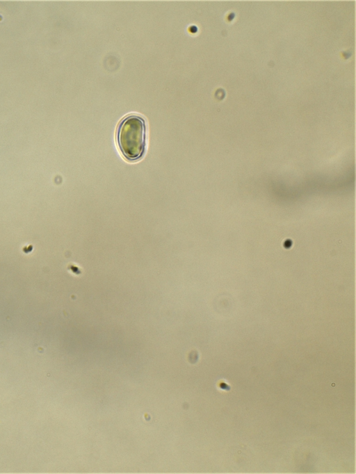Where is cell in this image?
I'll list each match as a JSON object with an SVG mask.
<instances>
[{
    "label": "cell",
    "mask_w": 356,
    "mask_h": 474,
    "mask_svg": "<svg viewBox=\"0 0 356 474\" xmlns=\"http://www.w3.org/2000/svg\"><path fill=\"white\" fill-rule=\"evenodd\" d=\"M116 142L122 156L129 161L142 158L146 149V124L138 115H129L119 123Z\"/></svg>",
    "instance_id": "1"
}]
</instances>
